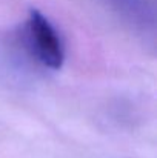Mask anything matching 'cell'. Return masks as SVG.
I'll use <instances>...</instances> for the list:
<instances>
[{"label":"cell","mask_w":157,"mask_h":158,"mask_svg":"<svg viewBox=\"0 0 157 158\" xmlns=\"http://www.w3.org/2000/svg\"><path fill=\"white\" fill-rule=\"evenodd\" d=\"M26 48L31 55L45 68L60 69L65 60V51L60 35L51 22L37 9H31L23 26Z\"/></svg>","instance_id":"cell-1"}]
</instances>
